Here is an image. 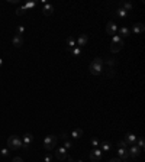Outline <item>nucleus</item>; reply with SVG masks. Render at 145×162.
Instances as JSON below:
<instances>
[{
  "instance_id": "4468645a",
  "label": "nucleus",
  "mask_w": 145,
  "mask_h": 162,
  "mask_svg": "<svg viewBox=\"0 0 145 162\" xmlns=\"http://www.w3.org/2000/svg\"><path fill=\"white\" fill-rule=\"evenodd\" d=\"M52 12H54V8H52V4H49V3L44 4V8H42V13H44L45 16H51V15H52Z\"/></svg>"
},
{
  "instance_id": "a878e982",
  "label": "nucleus",
  "mask_w": 145,
  "mask_h": 162,
  "mask_svg": "<svg viewBox=\"0 0 145 162\" xmlns=\"http://www.w3.org/2000/svg\"><path fill=\"white\" fill-rule=\"evenodd\" d=\"M26 13V9L23 8V6H20L19 9H16V15L17 16H22V15H25Z\"/></svg>"
},
{
  "instance_id": "473e14b6",
  "label": "nucleus",
  "mask_w": 145,
  "mask_h": 162,
  "mask_svg": "<svg viewBox=\"0 0 145 162\" xmlns=\"http://www.w3.org/2000/svg\"><path fill=\"white\" fill-rule=\"evenodd\" d=\"M13 162H23V159H22L20 156H15V158H13Z\"/></svg>"
},
{
  "instance_id": "2f4dec72",
  "label": "nucleus",
  "mask_w": 145,
  "mask_h": 162,
  "mask_svg": "<svg viewBox=\"0 0 145 162\" xmlns=\"http://www.w3.org/2000/svg\"><path fill=\"white\" fill-rule=\"evenodd\" d=\"M126 143H125V142H123V140H119V142H118V148H126Z\"/></svg>"
},
{
  "instance_id": "393cba45",
  "label": "nucleus",
  "mask_w": 145,
  "mask_h": 162,
  "mask_svg": "<svg viewBox=\"0 0 145 162\" xmlns=\"http://www.w3.org/2000/svg\"><path fill=\"white\" fill-rule=\"evenodd\" d=\"M64 148L67 149V151H68V149H71V148H72V142H71V140H70L68 138L64 139Z\"/></svg>"
},
{
  "instance_id": "a211bd4d",
  "label": "nucleus",
  "mask_w": 145,
  "mask_h": 162,
  "mask_svg": "<svg viewBox=\"0 0 145 162\" xmlns=\"http://www.w3.org/2000/svg\"><path fill=\"white\" fill-rule=\"evenodd\" d=\"M112 44H115V45H123V40H122V38L119 35H113Z\"/></svg>"
},
{
  "instance_id": "cd10ccee",
  "label": "nucleus",
  "mask_w": 145,
  "mask_h": 162,
  "mask_svg": "<svg viewBox=\"0 0 145 162\" xmlns=\"http://www.w3.org/2000/svg\"><path fill=\"white\" fill-rule=\"evenodd\" d=\"M90 143H91V146H93V148H97L100 142L97 140V138H91V140H90Z\"/></svg>"
},
{
  "instance_id": "b1692460",
  "label": "nucleus",
  "mask_w": 145,
  "mask_h": 162,
  "mask_svg": "<svg viewBox=\"0 0 145 162\" xmlns=\"http://www.w3.org/2000/svg\"><path fill=\"white\" fill-rule=\"evenodd\" d=\"M122 46H123V45H115V44H112V46H110V51H112L113 54H115V52H119V51L122 49Z\"/></svg>"
},
{
  "instance_id": "2eb2a0df",
  "label": "nucleus",
  "mask_w": 145,
  "mask_h": 162,
  "mask_svg": "<svg viewBox=\"0 0 145 162\" xmlns=\"http://www.w3.org/2000/svg\"><path fill=\"white\" fill-rule=\"evenodd\" d=\"M118 32H119V36H129V35H131V31H129L128 28H126V26H122V28H119V29H118Z\"/></svg>"
},
{
  "instance_id": "dca6fc26",
  "label": "nucleus",
  "mask_w": 145,
  "mask_h": 162,
  "mask_svg": "<svg viewBox=\"0 0 145 162\" xmlns=\"http://www.w3.org/2000/svg\"><path fill=\"white\" fill-rule=\"evenodd\" d=\"M81 136H83V130L81 129H72V132H71L72 139H79V138H81Z\"/></svg>"
},
{
  "instance_id": "1a4fd4ad",
  "label": "nucleus",
  "mask_w": 145,
  "mask_h": 162,
  "mask_svg": "<svg viewBox=\"0 0 145 162\" xmlns=\"http://www.w3.org/2000/svg\"><path fill=\"white\" fill-rule=\"evenodd\" d=\"M116 152H118V156H119L121 161H128L129 154H128V149H126V148H118Z\"/></svg>"
},
{
  "instance_id": "9d476101",
  "label": "nucleus",
  "mask_w": 145,
  "mask_h": 162,
  "mask_svg": "<svg viewBox=\"0 0 145 162\" xmlns=\"http://www.w3.org/2000/svg\"><path fill=\"white\" fill-rule=\"evenodd\" d=\"M141 151H142V149H139L137 145H132L131 148H129L128 154H129V156H131V158H138V156L141 155Z\"/></svg>"
},
{
  "instance_id": "5701e85b",
  "label": "nucleus",
  "mask_w": 145,
  "mask_h": 162,
  "mask_svg": "<svg viewBox=\"0 0 145 162\" xmlns=\"http://www.w3.org/2000/svg\"><path fill=\"white\" fill-rule=\"evenodd\" d=\"M36 6V2H28V3H25L23 8L26 9V10H29V9H33Z\"/></svg>"
},
{
  "instance_id": "c756f323",
  "label": "nucleus",
  "mask_w": 145,
  "mask_h": 162,
  "mask_svg": "<svg viewBox=\"0 0 145 162\" xmlns=\"http://www.w3.org/2000/svg\"><path fill=\"white\" fill-rule=\"evenodd\" d=\"M9 152H10L9 149H0V155H2L3 158H8V156H9Z\"/></svg>"
},
{
  "instance_id": "f704fd0d",
  "label": "nucleus",
  "mask_w": 145,
  "mask_h": 162,
  "mask_svg": "<svg viewBox=\"0 0 145 162\" xmlns=\"http://www.w3.org/2000/svg\"><path fill=\"white\" fill-rule=\"evenodd\" d=\"M109 162H122V161L119 159V158H112V159H110Z\"/></svg>"
},
{
  "instance_id": "6ab92c4d",
  "label": "nucleus",
  "mask_w": 145,
  "mask_h": 162,
  "mask_svg": "<svg viewBox=\"0 0 145 162\" xmlns=\"http://www.w3.org/2000/svg\"><path fill=\"white\" fill-rule=\"evenodd\" d=\"M99 145L102 146V149H100V151H105V152H107V151H110V149H112V145H110V143H109V142H102V143H99Z\"/></svg>"
},
{
  "instance_id": "4be33fe9",
  "label": "nucleus",
  "mask_w": 145,
  "mask_h": 162,
  "mask_svg": "<svg viewBox=\"0 0 145 162\" xmlns=\"http://www.w3.org/2000/svg\"><path fill=\"white\" fill-rule=\"evenodd\" d=\"M121 8L123 9V10H126V12H128V10L132 9V3H129V2H123V3L121 4Z\"/></svg>"
},
{
  "instance_id": "bb28decb",
  "label": "nucleus",
  "mask_w": 145,
  "mask_h": 162,
  "mask_svg": "<svg viewBox=\"0 0 145 162\" xmlns=\"http://www.w3.org/2000/svg\"><path fill=\"white\" fill-rule=\"evenodd\" d=\"M23 33H25V26H23V25L17 26V29H16V35H20V36H22Z\"/></svg>"
},
{
  "instance_id": "7ed1b4c3",
  "label": "nucleus",
  "mask_w": 145,
  "mask_h": 162,
  "mask_svg": "<svg viewBox=\"0 0 145 162\" xmlns=\"http://www.w3.org/2000/svg\"><path fill=\"white\" fill-rule=\"evenodd\" d=\"M8 145L10 149H13V151H17V149H20L22 148V139L16 136V135H12V136H9L8 139Z\"/></svg>"
},
{
  "instance_id": "f8f14e48",
  "label": "nucleus",
  "mask_w": 145,
  "mask_h": 162,
  "mask_svg": "<svg viewBox=\"0 0 145 162\" xmlns=\"http://www.w3.org/2000/svg\"><path fill=\"white\" fill-rule=\"evenodd\" d=\"M12 44H13V46L20 48V46L23 45V38H22L20 35H15V36H13V39H12Z\"/></svg>"
},
{
  "instance_id": "f3484780",
  "label": "nucleus",
  "mask_w": 145,
  "mask_h": 162,
  "mask_svg": "<svg viewBox=\"0 0 145 162\" xmlns=\"http://www.w3.org/2000/svg\"><path fill=\"white\" fill-rule=\"evenodd\" d=\"M115 15H116V16H119V17H126V16H128V12H126V10H123L122 8H119V9H116Z\"/></svg>"
},
{
  "instance_id": "6e6552de",
  "label": "nucleus",
  "mask_w": 145,
  "mask_h": 162,
  "mask_svg": "<svg viewBox=\"0 0 145 162\" xmlns=\"http://www.w3.org/2000/svg\"><path fill=\"white\" fill-rule=\"evenodd\" d=\"M118 29H119V28H118V25L115 23V22H109V23L106 25V32L109 33V35H116V32H118Z\"/></svg>"
},
{
  "instance_id": "412c9836",
  "label": "nucleus",
  "mask_w": 145,
  "mask_h": 162,
  "mask_svg": "<svg viewBox=\"0 0 145 162\" xmlns=\"http://www.w3.org/2000/svg\"><path fill=\"white\" fill-rule=\"evenodd\" d=\"M70 52H71L72 57H80V55H81V48H79V46H74L72 49H70Z\"/></svg>"
},
{
  "instance_id": "ddd939ff",
  "label": "nucleus",
  "mask_w": 145,
  "mask_h": 162,
  "mask_svg": "<svg viewBox=\"0 0 145 162\" xmlns=\"http://www.w3.org/2000/svg\"><path fill=\"white\" fill-rule=\"evenodd\" d=\"M144 31H145L144 23H135L132 26V32L135 33V35H139V33H142Z\"/></svg>"
},
{
  "instance_id": "423d86ee",
  "label": "nucleus",
  "mask_w": 145,
  "mask_h": 162,
  "mask_svg": "<svg viewBox=\"0 0 145 162\" xmlns=\"http://www.w3.org/2000/svg\"><path fill=\"white\" fill-rule=\"evenodd\" d=\"M32 140H33V136L31 135V133H25L23 135V138H22V148H23L25 151H28L29 149V145L32 143Z\"/></svg>"
},
{
  "instance_id": "c9c22d12",
  "label": "nucleus",
  "mask_w": 145,
  "mask_h": 162,
  "mask_svg": "<svg viewBox=\"0 0 145 162\" xmlns=\"http://www.w3.org/2000/svg\"><path fill=\"white\" fill-rule=\"evenodd\" d=\"M2 65H3V59L0 58V67H2Z\"/></svg>"
},
{
  "instance_id": "e433bc0d",
  "label": "nucleus",
  "mask_w": 145,
  "mask_h": 162,
  "mask_svg": "<svg viewBox=\"0 0 145 162\" xmlns=\"http://www.w3.org/2000/svg\"><path fill=\"white\" fill-rule=\"evenodd\" d=\"M122 162H128V161H122Z\"/></svg>"
},
{
  "instance_id": "aec40b11",
  "label": "nucleus",
  "mask_w": 145,
  "mask_h": 162,
  "mask_svg": "<svg viewBox=\"0 0 145 162\" xmlns=\"http://www.w3.org/2000/svg\"><path fill=\"white\" fill-rule=\"evenodd\" d=\"M74 46H76V39H74L72 36L67 38V48H68V49H72Z\"/></svg>"
},
{
  "instance_id": "0eeeda50",
  "label": "nucleus",
  "mask_w": 145,
  "mask_h": 162,
  "mask_svg": "<svg viewBox=\"0 0 145 162\" xmlns=\"http://www.w3.org/2000/svg\"><path fill=\"white\" fill-rule=\"evenodd\" d=\"M123 142H125L126 145H137V135H134V133H126Z\"/></svg>"
},
{
  "instance_id": "7c9ffc66",
  "label": "nucleus",
  "mask_w": 145,
  "mask_h": 162,
  "mask_svg": "<svg viewBox=\"0 0 145 162\" xmlns=\"http://www.w3.org/2000/svg\"><path fill=\"white\" fill-rule=\"evenodd\" d=\"M44 162H52V156H51V155H47V156H44Z\"/></svg>"
},
{
  "instance_id": "39448f33",
  "label": "nucleus",
  "mask_w": 145,
  "mask_h": 162,
  "mask_svg": "<svg viewBox=\"0 0 145 162\" xmlns=\"http://www.w3.org/2000/svg\"><path fill=\"white\" fill-rule=\"evenodd\" d=\"M89 156H90V159H91L93 162H99L100 159H102V151H100L99 148H94L93 151H90Z\"/></svg>"
},
{
  "instance_id": "9b49d317",
  "label": "nucleus",
  "mask_w": 145,
  "mask_h": 162,
  "mask_svg": "<svg viewBox=\"0 0 145 162\" xmlns=\"http://www.w3.org/2000/svg\"><path fill=\"white\" fill-rule=\"evenodd\" d=\"M87 40H89V36H87V35H80L79 39H76V46H79V48L84 46V45L87 44Z\"/></svg>"
},
{
  "instance_id": "f257e3e1",
  "label": "nucleus",
  "mask_w": 145,
  "mask_h": 162,
  "mask_svg": "<svg viewBox=\"0 0 145 162\" xmlns=\"http://www.w3.org/2000/svg\"><path fill=\"white\" fill-rule=\"evenodd\" d=\"M89 70L93 75H100V74L103 73V59L102 58H94L93 62L90 64Z\"/></svg>"
},
{
  "instance_id": "20e7f679",
  "label": "nucleus",
  "mask_w": 145,
  "mask_h": 162,
  "mask_svg": "<svg viewBox=\"0 0 145 162\" xmlns=\"http://www.w3.org/2000/svg\"><path fill=\"white\" fill-rule=\"evenodd\" d=\"M55 156H57V159H60V161H64V159H67V158H68L67 149H65L64 146L57 148V149H55Z\"/></svg>"
},
{
  "instance_id": "c85d7f7f",
  "label": "nucleus",
  "mask_w": 145,
  "mask_h": 162,
  "mask_svg": "<svg viewBox=\"0 0 145 162\" xmlns=\"http://www.w3.org/2000/svg\"><path fill=\"white\" fill-rule=\"evenodd\" d=\"M138 140V148H139V149H144V138H138L137 139Z\"/></svg>"
},
{
  "instance_id": "f03ea898",
  "label": "nucleus",
  "mask_w": 145,
  "mask_h": 162,
  "mask_svg": "<svg viewBox=\"0 0 145 162\" xmlns=\"http://www.w3.org/2000/svg\"><path fill=\"white\" fill-rule=\"evenodd\" d=\"M57 142H58V138H57L55 135H48L47 138L44 139V149H45V151H52V149H55Z\"/></svg>"
},
{
  "instance_id": "72a5a7b5",
  "label": "nucleus",
  "mask_w": 145,
  "mask_h": 162,
  "mask_svg": "<svg viewBox=\"0 0 145 162\" xmlns=\"http://www.w3.org/2000/svg\"><path fill=\"white\" fill-rule=\"evenodd\" d=\"M106 62H107V65H109V68H112V65H115V61H112V59H107Z\"/></svg>"
}]
</instances>
